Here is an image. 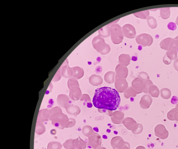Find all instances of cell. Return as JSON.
<instances>
[{"label":"cell","mask_w":178,"mask_h":149,"mask_svg":"<svg viewBox=\"0 0 178 149\" xmlns=\"http://www.w3.org/2000/svg\"><path fill=\"white\" fill-rule=\"evenodd\" d=\"M93 102L95 107L99 109L116 110L120 104V96L116 89L103 87L96 90Z\"/></svg>","instance_id":"obj_1"},{"label":"cell","mask_w":178,"mask_h":149,"mask_svg":"<svg viewBox=\"0 0 178 149\" xmlns=\"http://www.w3.org/2000/svg\"><path fill=\"white\" fill-rule=\"evenodd\" d=\"M92 44L95 50L103 55L108 54L110 51V46L105 43L104 39L99 35L93 38Z\"/></svg>","instance_id":"obj_2"},{"label":"cell","mask_w":178,"mask_h":149,"mask_svg":"<svg viewBox=\"0 0 178 149\" xmlns=\"http://www.w3.org/2000/svg\"><path fill=\"white\" fill-rule=\"evenodd\" d=\"M112 41L115 44H119L123 42V35L121 27L117 24H113L110 27Z\"/></svg>","instance_id":"obj_3"},{"label":"cell","mask_w":178,"mask_h":149,"mask_svg":"<svg viewBox=\"0 0 178 149\" xmlns=\"http://www.w3.org/2000/svg\"><path fill=\"white\" fill-rule=\"evenodd\" d=\"M136 40L138 44L144 47L150 46L153 42V39L151 35L147 33L138 35L136 37Z\"/></svg>","instance_id":"obj_4"},{"label":"cell","mask_w":178,"mask_h":149,"mask_svg":"<svg viewBox=\"0 0 178 149\" xmlns=\"http://www.w3.org/2000/svg\"><path fill=\"white\" fill-rule=\"evenodd\" d=\"M122 30L123 35L127 38H134L136 35V32L134 27L130 24L123 25Z\"/></svg>","instance_id":"obj_5"},{"label":"cell","mask_w":178,"mask_h":149,"mask_svg":"<svg viewBox=\"0 0 178 149\" xmlns=\"http://www.w3.org/2000/svg\"><path fill=\"white\" fill-rule=\"evenodd\" d=\"M177 47H175L169 46L166 54L171 61L175 60L177 59Z\"/></svg>","instance_id":"obj_6"},{"label":"cell","mask_w":178,"mask_h":149,"mask_svg":"<svg viewBox=\"0 0 178 149\" xmlns=\"http://www.w3.org/2000/svg\"><path fill=\"white\" fill-rule=\"evenodd\" d=\"M116 71L118 77H126L128 75V69L123 66L119 65L116 68Z\"/></svg>","instance_id":"obj_7"},{"label":"cell","mask_w":178,"mask_h":149,"mask_svg":"<svg viewBox=\"0 0 178 149\" xmlns=\"http://www.w3.org/2000/svg\"><path fill=\"white\" fill-rule=\"evenodd\" d=\"M99 36L103 38L109 37L110 35V27L106 25L99 30Z\"/></svg>","instance_id":"obj_8"},{"label":"cell","mask_w":178,"mask_h":149,"mask_svg":"<svg viewBox=\"0 0 178 149\" xmlns=\"http://www.w3.org/2000/svg\"><path fill=\"white\" fill-rule=\"evenodd\" d=\"M161 17L163 19H167L170 16V9L169 7H164L160 8Z\"/></svg>","instance_id":"obj_9"},{"label":"cell","mask_w":178,"mask_h":149,"mask_svg":"<svg viewBox=\"0 0 178 149\" xmlns=\"http://www.w3.org/2000/svg\"><path fill=\"white\" fill-rule=\"evenodd\" d=\"M149 93L152 97L158 98L159 97L160 92L157 86L152 85L149 87Z\"/></svg>","instance_id":"obj_10"},{"label":"cell","mask_w":178,"mask_h":149,"mask_svg":"<svg viewBox=\"0 0 178 149\" xmlns=\"http://www.w3.org/2000/svg\"><path fill=\"white\" fill-rule=\"evenodd\" d=\"M172 39L170 38H168L162 40L160 44L161 48L164 50H168Z\"/></svg>","instance_id":"obj_11"},{"label":"cell","mask_w":178,"mask_h":149,"mask_svg":"<svg viewBox=\"0 0 178 149\" xmlns=\"http://www.w3.org/2000/svg\"><path fill=\"white\" fill-rule=\"evenodd\" d=\"M130 60L129 55L122 54L119 57V61L123 65H128L130 63Z\"/></svg>","instance_id":"obj_12"},{"label":"cell","mask_w":178,"mask_h":149,"mask_svg":"<svg viewBox=\"0 0 178 149\" xmlns=\"http://www.w3.org/2000/svg\"><path fill=\"white\" fill-rule=\"evenodd\" d=\"M149 11L148 10L138 12L134 14V15L137 18L143 19H147L149 16Z\"/></svg>","instance_id":"obj_13"},{"label":"cell","mask_w":178,"mask_h":149,"mask_svg":"<svg viewBox=\"0 0 178 149\" xmlns=\"http://www.w3.org/2000/svg\"><path fill=\"white\" fill-rule=\"evenodd\" d=\"M147 22L149 26L152 29H155L157 26L156 20L153 17L149 16L147 18Z\"/></svg>","instance_id":"obj_14"},{"label":"cell","mask_w":178,"mask_h":149,"mask_svg":"<svg viewBox=\"0 0 178 149\" xmlns=\"http://www.w3.org/2000/svg\"><path fill=\"white\" fill-rule=\"evenodd\" d=\"M161 96L164 99H168L170 98L171 96V93L170 90L167 88H164L161 90Z\"/></svg>","instance_id":"obj_15"},{"label":"cell","mask_w":178,"mask_h":149,"mask_svg":"<svg viewBox=\"0 0 178 149\" xmlns=\"http://www.w3.org/2000/svg\"><path fill=\"white\" fill-rule=\"evenodd\" d=\"M142 99V103L143 105H145V106L147 108H149L151 104L152 99L151 97L149 95H146L144 96Z\"/></svg>","instance_id":"obj_16"},{"label":"cell","mask_w":178,"mask_h":149,"mask_svg":"<svg viewBox=\"0 0 178 149\" xmlns=\"http://www.w3.org/2000/svg\"><path fill=\"white\" fill-rule=\"evenodd\" d=\"M115 75L113 72H109L107 73L105 76V78L108 81L112 80Z\"/></svg>","instance_id":"obj_17"},{"label":"cell","mask_w":178,"mask_h":149,"mask_svg":"<svg viewBox=\"0 0 178 149\" xmlns=\"http://www.w3.org/2000/svg\"><path fill=\"white\" fill-rule=\"evenodd\" d=\"M167 27L169 30H172V31L176 30L177 28L176 24L173 22H169L168 24Z\"/></svg>","instance_id":"obj_18"},{"label":"cell","mask_w":178,"mask_h":149,"mask_svg":"<svg viewBox=\"0 0 178 149\" xmlns=\"http://www.w3.org/2000/svg\"><path fill=\"white\" fill-rule=\"evenodd\" d=\"M140 77L141 78V79H143L145 80H148L149 79V77L146 73L145 72H140L139 75Z\"/></svg>","instance_id":"obj_19"},{"label":"cell","mask_w":178,"mask_h":149,"mask_svg":"<svg viewBox=\"0 0 178 149\" xmlns=\"http://www.w3.org/2000/svg\"><path fill=\"white\" fill-rule=\"evenodd\" d=\"M172 61H171L170 59H169L168 57L167 56L166 54L164 57L163 58V62L164 63L166 64V65H169L170 64L171 62H172Z\"/></svg>","instance_id":"obj_20"},{"label":"cell","mask_w":178,"mask_h":149,"mask_svg":"<svg viewBox=\"0 0 178 149\" xmlns=\"http://www.w3.org/2000/svg\"><path fill=\"white\" fill-rule=\"evenodd\" d=\"M171 103L172 104L175 105L178 103V98L176 96H173L171 100Z\"/></svg>","instance_id":"obj_21"},{"label":"cell","mask_w":178,"mask_h":149,"mask_svg":"<svg viewBox=\"0 0 178 149\" xmlns=\"http://www.w3.org/2000/svg\"><path fill=\"white\" fill-rule=\"evenodd\" d=\"M174 66L175 69L178 71V59L174 61Z\"/></svg>","instance_id":"obj_22"},{"label":"cell","mask_w":178,"mask_h":149,"mask_svg":"<svg viewBox=\"0 0 178 149\" xmlns=\"http://www.w3.org/2000/svg\"><path fill=\"white\" fill-rule=\"evenodd\" d=\"M176 24L178 25V16H177V18H176Z\"/></svg>","instance_id":"obj_23"},{"label":"cell","mask_w":178,"mask_h":149,"mask_svg":"<svg viewBox=\"0 0 178 149\" xmlns=\"http://www.w3.org/2000/svg\"><path fill=\"white\" fill-rule=\"evenodd\" d=\"M175 38V39H177V40H178V36L176 37V38Z\"/></svg>","instance_id":"obj_24"},{"label":"cell","mask_w":178,"mask_h":149,"mask_svg":"<svg viewBox=\"0 0 178 149\" xmlns=\"http://www.w3.org/2000/svg\"><path fill=\"white\" fill-rule=\"evenodd\" d=\"M176 107L178 108V103L177 105H176Z\"/></svg>","instance_id":"obj_25"},{"label":"cell","mask_w":178,"mask_h":149,"mask_svg":"<svg viewBox=\"0 0 178 149\" xmlns=\"http://www.w3.org/2000/svg\"><path fill=\"white\" fill-rule=\"evenodd\" d=\"M177 52H178V48H177Z\"/></svg>","instance_id":"obj_26"}]
</instances>
